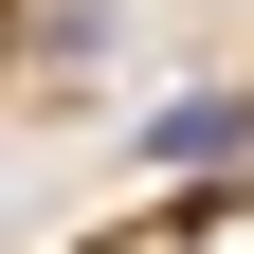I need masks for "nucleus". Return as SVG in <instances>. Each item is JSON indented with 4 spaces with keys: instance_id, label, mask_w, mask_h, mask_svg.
Masks as SVG:
<instances>
[{
    "instance_id": "nucleus-1",
    "label": "nucleus",
    "mask_w": 254,
    "mask_h": 254,
    "mask_svg": "<svg viewBox=\"0 0 254 254\" xmlns=\"http://www.w3.org/2000/svg\"><path fill=\"white\" fill-rule=\"evenodd\" d=\"M254 145V91H182V109H145V164H236Z\"/></svg>"
}]
</instances>
